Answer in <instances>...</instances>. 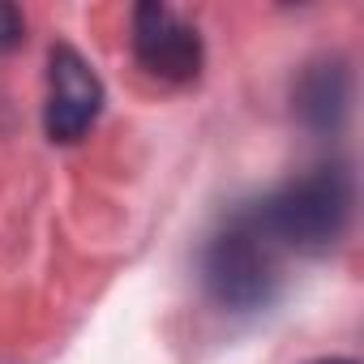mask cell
I'll return each instance as SVG.
<instances>
[{
    "label": "cell",
    "mask_w": 364,
    "mask_h": 364,
    "mask_svg": "<svg viewBox=\"0 0 364 364\" xmlns=\"http://www.w3.org/2000/svg\"><path fill=\"white\" fill-rule=\"evenodd\" d=\"M351 107V73L338 56L313 60L296 82V116L313 133H334Z\"/></svg>",
    "instance_id": "obj_5"
},
{
    "label": "cell",
    "mask_w": 364,
    "mask_h": 364,
    "mask_svg": "<svg viewBox=\"0 0 364 364\" xmlns=\"http://www.w3.org/2000/svg\"><path fill=\"white\" fill-rule=\"evenodd\" d=\"M133 56L150 77L193 82L202 73V35L189 22H180L176 9L146 0L133 9Z\"/></svg>",
    "instance_id": "obj_4"
},
{
    "label": "cell",
    "mask_w": 364,
    "mask_h": 364,
    "mask_svg": "<svg viewBox=\"0 0 364 364\" xmlns=\"http://www.w3.org/2000/svg\"><path fill=\"white\" fill-rule=\"evenodd\" d=\"M22 39H26V18H22L14 5H5V0H0V52L18 48Z\"/></svg>",
    "instance_id": "obj_6"
},
{
    "label": "cell",
    "mask_w": 364,
    "mask_h": 364,
    "mask_svg": "<svg viewBox=\"0 0 364 364\" xmlns=\"http://www.w3.org/2000/svg\"><path fill=\"white\" fill-rule=\"evenodd\" d=\"M274 245H266L245 215H236L210 245L202 249V283L210 300L228 313H257L279 296V270H274Z\"/></svg>",
    "instance_id": "obj_2"
},
{
    "label": "cell",
    "mask_w": 364,
    "mask_h": 364,
    "mask_svg": "<svg viewBox=\"0 0 364 364\" xmlns=\"http://www.w3.org/2000/svg\"><path fill=\"white\" fill-rule=\"evenodd\" d=\"M313 364H355V360H343V355H330V360H313Z\"/></svg>",
    "instance_id": "obj_7"
},
{
    "label": "cell",
    "mask_w": 364,
    "mask_h": 364,
    "mask_svg": "<svg viewBox=\"0 0 364 364\" xmlns=\"http://www.w3.org/2000/svg\"><path fill=\"white\" fill-rule=\"evenodd\" d=\"M103 112V82L99 73L82 60L77 48L56 43L48 52V107H43V129L52 141L69 146L90 133V124Z\"/></svg>",
    "instance_id": "obj_3"
},
{
    "label": "cell",
    "mask_w": 364,
    "mask_h": 364,
    "mask_svg": "<svg viewBox=\"0 0 364 364\" xmlns=\"http://www.w3.org/2000/svg\"><path fill=\"white\" fill-rule=\"evenodd\" d=\"M351 202H355L351 171L343 163H317L313 171L287 180L283 189H274L270 198H262L240 215L266 245H283L317 257L343 240L351 223Z\"/></svg>",
    "instance_id": "obj_1"
}]
</instances>
